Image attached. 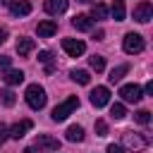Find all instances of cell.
<instances>
[{"mask_svg": "<svg viewBox=\"0 0 153 153\" xmlns=\"http://www.w3.org/2000/svg\"><path fill=\"white\" fill-rule=\"evenodd\" d=\"M7 136H10V129H7V127H5L2 122H0V146H2L5 141H7Z\"/></svg>", "mask_w": 153, "mask_h": 153, "instance_id": "cell-28", "label": "cell"}, {"mask_svg": "<svg viewBox=\"0 0 153 153\" xmlns=\"http://www.w3.org/2000/svg\"><path fill=\"white\" fill-rule=\"evenodd\" d=\"M31 127H33V122H31V120H22V122H17V124L10 129V136H12V139H22Z\"/></svg>", "mask_w": 153, "mask_h": 153, "instance_id": "cell-14", "label": "cell"}, {"mask_svg": "<svg viewBox=\"0 0 153 153\" xmlns=\"http://www.w3.org/2000/svg\"><path fill=\"white\" fill-rule=\"evenodd\" d=\"M33 48H36L33 38H19V41H17V53H19V57L31 55V50H33Z\"/></svg>", "mask_w": 153, "mask_h": 153, "instance_id": "cell-15", "label": "cell"}, {"mask_svg": "<svg viewBox=\"0 0 153 153\" xmlns=\"http://www.w3.org/2000/svg\"><path fill=\"white\" fill-rule=\"evenodd\" d=\"M120 96H122L127 103H139V100L143 98V91H141L139 84H124V86L120 88Z\"/></svg>", "mask_w": 153, "mask_h": 153, "instance_id": "cell-6", "label": "cell"}, {"mask_svg": "<svg viewBox=\"0 0 153 153\" xmlns=\"http://www.w3.org/2000/svg\"><path fill=\"white\" fill-rule=\"evenodd\" d=\"M2 2H5V5H10V2H12V0H2Z\"/></svg>", "mask_w": 153, "mask_h": 153, "instance_id": "cell-36", "label": "cell"}, {"mask_svg": "<svg viewBox=\"0 0 153 153\" xmlns=\"http://www.w3.org/2000/svg\"><path fill=\"white\" fill-rule=\"evenodd\" d=\"M69 76H72L76 84H84V86L91 81V74H88L86 69H72V72H69Z\"/></svg>", "mask_w": 153, "mask_h": 153, "instance_id": "cell-18", "label": "cell"}, {"mask_svg": "<svg viewBox=\"0 0 153 153\" xmlns=\"http://www.w3.org/2000/svg\"><path fill=\"white\" fill-rule=\"evenodd\" d=\"M2 79H5V84H7V86H17V84H22V81H24V72H22V69H10Z\"/></svg>", "mask_w": 153, "mask_h": 153, "instance_id": "cell-16", "label": "cell"}, {"mask_svg": "<svg viewBox=\"0 0 153 153\" xmlns=\"http://www.w3.org/2000/svg\"><path fill=\"white\" fill-rule=\"evenodd\" d=\"M38 60L45 62V67H50V65H53V53H50V50H41V53H38Z\"/></svg>", "mask_w": 153, "mask_h": 153, "instance_id": "cell-25", "label": "cell"}, {"mask_svg": "<svg viewBox=\"0 0 153 153\" xmlns=\"http://www.w3.org/2000/svg\"><path fill=\"white\" fill-rule=\"evenodd\" d=\"M134 19H136L139 24H148V22L153 19V5H151L148 0L139 2V5L134 7Z\"/></svg>", "mask_w": 153, "mask_h": 153, "instance_id": "cell-4", "label": "cell"}, {"mask_svg": "<svg viewBox=\"0 0 153 153\" xmlns=\"http://www.w3.org/2000/svg\"><path fill=\"white\" fill-rule=\"evenodd\" d=\"M110 103V88L108 86H96L91 91V105L93 108H105Z\"/></svg>", "mask_w": 153, "mask_h": 153, "instance_id": "cell-7", "label": "cell"}, {"mask_svg": "<svg viewBox=\"0 0 153 153\" xmlns=\"http://www.w3.org/2000/svg\"><path fill=\"white\" fill-rule=\"evenodd\" d=\"M36 148L57 151V148H60V141H57V139H53V136H48V134H38V139H36Z\"/></svg>", "mask_w": 153, "mask_h": 153, "instance_id": "cell-12", "label": "cell"}, {"mask_svg": "<svg viewBox=\"0 0 153 153\" xmlns=\"http://www.w3.org/2000/svg\"><path fill=\"white\" fill-rule=\"evenodd\" d=\"M24 98H26V103H29L31 110H41L45 105V88L38 86V84H31V86H26Z\"/></svg>", "mask_w": 153, "mask_h": 153, "instance_id": "cell-1", "label": "cell"}, {"mask_svg": "<svg viewBox=\"0 0 153 153\" xmlns=\"http://www.w3.org/2000/svg\"><path fill=\"white\" fill-rule=\"evenodd\" d=\"M10 62H12V57H7V55H0V69H7V67H10Z\"/></svg>", "mask_w": 153, "mask_h": 153, "instance_id": "cell-30", "label": "cell"}, {"mask_svg": "<svg viewBox=\"0 0 153 153\" xmlns=\"http://www.w3.org/2000/svg\"><path fill=\"white\" fill-rule=\"evenodd\" d=\"M88 17H91V19H105V17H108V7H105L103 2H96Z\"/></svg>", "mask_w": 153, "mask_h": 153, "instance_id": "cell-21", "label": "cell"}, {"mask_svg": "<svg viewBox=\"0 0 153 153\" xmlns=\"http://www.w3.org/2000/svg\"><path fill=\"white\" fill-rule=\"evenodd\" d=\"M136 122H139V124H148V122H151V112H148V110H139V112H136Z\"/></svg>", "mask_w": 153, "mask_h": 153, "instance_id": "cell-26", "label": "cell"}, {"mask_svg": "<svg viewBox=\"0 0 153 153\" xmlns=\"http://www.w3.org/2000/svg\"><path fill=\"white\" fill-rule=\"evenodd\" d=\"M67 5H69V0H45V2H43L45 12H48V14H53V17L62 14V12L67 10Z\"/></svg>", "mask_w": 153, "mask_h": 153, "instance_id": "cell-11", "label": "cell"}, {"mask_svg": "<svg viewBox=\"0 0 153 153\" xmlns=\"http://www.w3.org/2000/svg\"><path fill=\"white\" fill-rule=\"evenodd\" d=\"M96 134L98 136H105L108 134V122L105 120H96Z\"/></svg>", "mask_w": 153, "mask_h": 153, "instance_id": "cell-27", "label": "cell"}, {"mask_svg": "<svg viewBox=\"0 0 153 153\" xmlns=\"http://www.w3.org/2000/svg\"><path fill=\"white\" fill-rule=\"evenodd\" d=\"M103 36H105V33H103V31H100V29H98V31H96V33H93V38H96V41H103Z\"/></svg>", "mask_w": 153, "mask_h": 153, "instance_id": "cell-33", "label": "cell"}, {"mask_svg": "<svg viewBox=\"0 0 153 153\" xmlns=\"http://www.w3.org/2000/svg\"><path fill=\"white\" fill-rule=\"evenodd\" d=\"M146 93H151V96H153V81H148V84H146Z\"/></svg>", "mask_w": 153, "mask_h": 153, "instance_id": "cell-34", "label": "cell"}, {"mask_svg": "<svg viewBox=\"0 0 153 153\" xmlns=\"http://www.w3.org/2000/svg\"><path fill=\"white\" fill-rule=\"evenodd\" d=\"M76 108H79V98H76V96H69L65 103H60V105L53 108V115H50V117H53L55 122H62V120H67Z\"/></svg>", "mask_w": 153, "mask_h": 153, "instance_id": "cell-2", "label": "cell"}, {"mask_svg": "<svg viewBox=\"0 0 153 153\" xmlns=\"http://www.w3.org/2000/svg\"><path fill=\"white\" fill-rule=\"evenodd\" d=\"M127 72H129V65H117V67L110 72V76H108V79H110V84H117Z\"/></svg>", "mask_w": 153, "mask_h": 153, "instance_id": "cell-17", "label": "cell"}, {"mask_svg": "<svg viewBox=\"0 0 153 153\" xmlns=\"http://www.w3.org/2000/svg\"><path fill=\"white\" fill-rule=\"evenodd\" d=\"M0 100H2V105H5V108H12V105L17 103V96H14V91L2 88V91H0Z\"/></svg>", "mask_w": 153, "mask_h": 153, "instance_id": "cell-20", "label": "cell"}, {"mask_svg": "<svg viewBox=\"0 0 153 153\" xmlns=\"http://www.w3.org/2000/svg\"><path fill=\"white\" fill-rule=\"evenodd\" d=\"M72 26H74L76 31H91V29H93V19H91L88 14H76V17L72 19Z\"/></svg>", "mask_w": 153, "mask_h": 153, "instance_id": "cell-13", "label": "cell"}, {"mask_svg": "<svg viewBox=\"0 0 153 153\" xmlns=\"http://www.w3.org/2000/svg\"><path fill=\"white\" fill-rule=\"evenodd\" d=\"M112 17H115V22H122V19H124V0H115V5H112Z\"/></svg>", "mask_w": 153, "mask_h": 153, "instance_id": "cell-22", "label": "cell"}, {"mask_svg": "<svg viewBox=\"0 0 153 153\" xmlns=\"http://www.w3.org/2000/svg\"><path fill=\"white\" fill-rule=\"evenodd\" d=\"M122 141H124L127 148H134V151H141V148H146V143H148L141 134H134V131H124Z\"/></svg>", "mask_w": 153, "mask_h": 153, "instance_id": "cell-8", "label": "cell"}, {"mask_svg": "<svg viewBox=\"0 0 153 153\" xmlns=\"http://www.w3.org/2000/svg\"><path fill=\"white\" fill-rule=\"evenodd\" d=\"M110 115H112L115 120H122V117L127 115V110H124V105H122V103H115V105L110 108Z\"/></svg>", "mask_w": 153, "mask_h": 153, "instance_id": "cell-24", "label": "cell"}, {"mask_svg": "<svg viewBox=\"0 0 153 153\" xmlns=\"http://www.w3.org/2000/svg\"><path fill=\"white\" fill-rule=\"evenodd\" d=\"M36 31H38V36H41V38H50V36H55V33H57V24H55L53 19H43V22H38Z\"/></svg>", "mask_w": 153, "mask_h": 153, "instance_id": "cell-10", "label": "cell"}, {"mask_svg": "<svg viewBox=\"0 0 153 153\" xmlns=\"http://www.w3.org/2000/svg\"><path fill=\"white\" fill-rule=\"evenodd\" d=\"M24 153H41V148H36V146H29V148H24Z\"/></svg>", "mask_w": 153, "mask_h": 153, "instance_id": "cell-32", "label": "cell"}, {"mask_svg": "<svg viewBox=\"0 0 153 153\" xmlns=\"http://www.w3.org/2000/svg\"><path fill=\"white\" fill-rule=\"evenodd\" d=\"M10 12L14 17H26V14H31V2L29 0H12L10 2Z\"/></svg>", "mask_w": 153, "mask_h": 153, "instance_id": "cell-9", "label": "cell"}, {"mask_svg": "<svg viewBox=\"0 0 153 153\" xmlns=\"http://www.w3.org/2000/svg\"><path fill=\"white\" fill-rule=\"evenodd\" d=\"M62 48H65V53L69 57H79V55H84L86 43L79 41V38H62Z\"/></svg>", "mask_w": 153, "mask_h": 153, "instance_id": "cell-5", "label": "cell"}, {"mask_svg": "<svg viewBox=\"0 0 153 153\" xmlns=\"http://www.w3.org/2000/svg\"><path fill=\"white\" fill-rule=\"evenodd\" d=\"M67 141H84V127L72 124V127L67 129Z\"/></svg>", "mask_w": 153, "mask_h": 153, "instance_id": "cell-19", "label": "cell"}, {"mask_svg": "<svg viewBox=\"0 0 153 153\" xmlns=\"http://www.w3.org/2000/svg\"><path fill=\"white\" fill-rule=\"evenodd\" d=\"M5 41H7V29H5V26H0V45H2Z\"/></svg>", "mask_w": 153, "mask_h": 153, "instance_id": "cell-31", "label": "cell"}, {"mask_svg": "<svg viewBox=\"0 0 153 153\" xmlns=\"http://www.w3.org/2000/svg\"><path fill=\"white\" fill-rule=\"evenodd\" d=\"M108 153H127V151H124V146H117V143H110V146H108Z\"/></svg>", "mask_w": 153, "mask_h": 153, "instance_id": "cell-29", "label": "cell"}, {"mask_svg": "<svg viewBox=\"0 0 153 153\" xmlns=\"http://www.w3.org/2000/svg\"><path fill=\"white\" fill-rule=\"evenodd\" d=\"M76 2H84V5H91V2H93V5H96V0H76Z\"/></svg>", "mask_w": 153, "mask_h": 153, "instance_id": "cell-35", "label": "cell"}, {"mask_svg": "<svg viewBox=\"0 0 153 153\" xmlns=\"http://www.w3.org/2000/svg\"><path fill=\"white\" fill-rule=\"evenodd\" d=\"M88 65H91V69L103 72V69H105V57H103V55H93V57H88Z\"/></svg>", "mask_w": 153, "mask_h": 153, "instance_id": "cell-23", "label": "cell"}, {"mask_svg": "<svg viewBox=\"0 0 153 153\" xmlns=\"http://www.w3.org/2000/svg\"><path fill=\"white\" fill-rule=\"evenodd\" d=\"M122 48H124V53H129V55H136V53H141V50H143V36H139V33L129 31V33L124 36V43H122Z\"/></svg>", "mask_w": 153, "mask_h": 153, "instance_id": "cell-3", "label": "cell"}]
</instances>
